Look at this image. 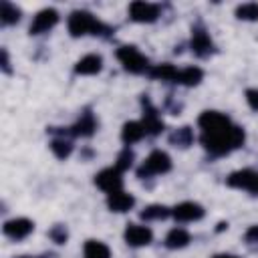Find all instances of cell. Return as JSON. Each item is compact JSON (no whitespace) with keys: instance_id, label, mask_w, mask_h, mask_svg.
Listing matches in <instances>:
<instances>
[{"instance_id":"obj_6","label":"cell","mask_w":258,"mask_h":258,"mask_svg":"<svg viewBox=\"0 0 258 258\" xmlns=\"http://www.w3.org/2000/svg\"><path fill=\"white\" fill-rule=\"evenodd\" d=\"M95 183H97V187H101L103 191L115 194V191H121L123 177H121V171H119V169L107 167V169H103V171H99V173L95 175Z\"/></svg>"},{"instance_id":"obj_9","label":"cell","mask_w":258,"mask_h":258,"mask_svg":"<svg viewBox=\"0 0 258 258\" xmlns=\"http://www.w3.org/2000/svg\"><path fill=\"white\" fill-rule=\"evenodd\" d=\"M129 14H131V20H135V22H153L159 16V8L155 4L139 0L129 6Z\"/></svg>"},{"instance_id":"obj_21","label":"cell","mask_w":258,"mask_h":258,"mask_svg":"<svg viewBox=\"0 0 258 258\" xmlns=\"http://www.w3.org/2000/svg\"><path fill=\"white\" fill-rule=\"evenodd\" d=\"M187 244H189V234H187L183 228H173V230L167 234V238H165V246L171 248V250L183 248V246H187Z\"/></svg>"},{"instance_id":"obj_18","label":"cell","mask_w":258,"mask_h":258,"mask_svg":"<svg viewBox=\"0 0 258 258\" xmlns=\"http://www.w3.org/2000/svg\"><path fill=\"white\" fill-rule=\"evenodd\" d=\"M83 258H111V250L107 244H103L99 240H87Z\"/></svg>"},{"instance_id":"obj_13","label":"cell","mask_w":258,"mask_h":258,"mask_svg":"<svg viewBox=\"0 0 258 258\" xmlns=\"http://www.w3.org/2000/svg\"><path fill=\"white\" fill-rule=\"evenodd\" d=\"M143 109H145V113H143V127H145V131L147 133H151V135H157V133H161L163 131V121L157 117V111L151 107V103H149V99L147 97H143Z\"/></svg>"},{"instance_id":"obj_26","label":"cell","mask_w":258,"mask_h":258,"mask_svg":"<svg viewBox=\"0 0 258 258\" xmlns=\"http://www.w3.org/2000/svg\"><path fill=\"white\" fill-rule=\"evenodd\" d=\"M236 16L240 20H258V4H254V2L240 4L236 8Z\"/></svg>"},{"instance_id":"obj_28","label":"cell","mask_w":258,"mask_h":258,"mask_svg":"<svg viewBox=\"0 0 258 258\" xmlns=\"http://www.w3.org/2000/svg\"><path fill=\"white\" fill-rule=\"evenodd\" d=\"M48 236H50L52 242H56V244H64L67 238H69V232H67V228H64L62 224H56V226L48 232Z\"/></svg>"},{"instance_id":"obj_7","label":"cell","mask_w":258,"mask_h":258,"mask_svg":"<svg viewBox=\"0 0 258 258\" xmlns=\"http://www.w3.org/2000/svg\"><path fill=\"white\" fill-rule=\"evenodd\" d=\"M4 234L12 240H24L32 230H34V224L28 220V218H14V220H8L4 222L2 226Z\"/></svg>"},{"instance_id":"obj_23","label":"cell","mask_w":258,"mask_h":258,"mask_svg":"<svg viewBox=\"0 0 258 258\" xmlns=\"http://www.w3.org/2000/svg\"><path fill=\"white\" fill-rule=\"evenodd\" d=\"M169 214H171L169 208H165V206H161V204H153V206H147L139 216H141V220H163V218H167Z\"/></svg>"},{"instance_id":"obj_14","label":"cell","mask_w":258,"mask_h":258,"mask_svg":"<svg viewBox=\"0 0 258 258\" xmlns=\"http://www.w3.org/2000/svg\"><path fill=\"white\" fill-rule=\"evenodd\" d=\"M135 204V198L127 191H115V194H109L107 198V206L111 212H127L131 210Z\"/></svg>"},{"instance_id":"obj_1","label":"cell","mask_w":258,"mask_h":258,"mask_svg":"<svg viewBox=\"0 0 258 258\" xmlns=\"http://www.w3.org/2000/svg\"><path fill=\"white\" fill-rule=\"evenodd\" d=\"M202 127V143L214 155L230 153L244 143V129L234 125L224 113L204 111L198 119Z\"/></svg>"},{"instance_id":"obj_24","label":"cell","mask_w":258,"mask_h":258,"mask_svg":"<svg viewBox=\"0 0 258 258\" xmlns=\"http://www.w3.org/2000/svg\"><path fill=\"white\" fill-rule=\"evenodd\" d=\"M50 149H52V153H54L58 159H64V157L71 155V151H73V143H71L69 139H64V137H60V139H52V141H50Z\"/></svg>"},{"instance_id":"obj_30","label":"cell","mask_w":258,"mask_h":258,"mask_svg":"<svg viewBox=\"0 0 258 258\" xmlns=\"http://www.w3.org/2000/svg\"><path fill=\"white\" fill-rule=\"evenodd\" d=\"M246 242L248 244H258V226H252V228H248V232H246Z\"/></svg>"},{"instance_id":"obj_16","label":"cell","mask_w":258,"mask_h":258,"mask_svg":"<svg viewBox=\"0 0 258 258\" xmlns=\"http://www.w3.org/2000/svg\"><path fill=\"white\" fill-rule=\"evenodd\" d=\"M95 129H97V121H95L93 113L85 111V113L81 115V119L71 127V133L77 135V137H89V135L95 133Z\"/></svg>"},{"instance_id":"obj_11","label":"cell","mask_w":258,"mask_h":258,"mask_svg":"<svg viewBox=\"0 0 258 258\" xmlns=\"http://www.w3.org/2000/svg\"><path fill=\"white\" fill-rule=\"evenodd\" d=\"M171 216L179 222H194V220L204 218V208L196 202H183L171 210Z\"/></svg>"},{"instance_id":"obj_29","label":"cell","mask_w":258,"mask_h":258,"mask_svg":"<svg viewBox=\"0 0 258 258\" xmlns=\"http://www.w3.org/2000/svg\"><path fill=\"white\" fill-rule=\"evenodd\" d=\"M246 101L254 111H258V89H248L246 91Z\"/></svg>"},{"instance_id":"obj_33","label":"cell","mask_w":258,"mask_h":258,"mask_svg":"<svg viewBox=\"0 0 258 258\" xmlns=\"http://www.w3.org/2000/svg\"><path fill=\"white\" fill-rule=\"evenodd\" d=\"M18 258H32V256H18Z\"/></svg>"},{"instance_id":"obj_17","label":"cell","mask_w":258,"mask_h":258,"mask_svg":"<svg viewBox=\"0 0 258 258\" xmlns=\"http://www.w3.org/2000/svg\"><path fill=\"white\" fill-rule=\"evenodd\" d=\"M145 133H147V131H145L143 123H139V121H129V123H125V125H123L121 139H123V143H125V145H131V143L139 141Z\"/></svg>"},{"instance_id":"obj_25","label":"cell","mask_w":258,"mask_h":258,"mask_svg":"<svg viewBox=\"0 0 258 258\" xmlns=\"http://www.w3.org/2000/svg\"><path fill=\"white\" fill-rule=\"evenodd\" d=\"M4 24H14L20 20V8H16L10 2H2V14H0Z\"/></svg>"},{"instance_id":"obj_27","label":"cell","mask_w":258,"mask_h":258,"mask_svg":"<svg viewBox=\"0 0 258 258\" xmlns=\"http://www.w3.org/2000/svg\"><path fill=\"white\" fill-rule=\"evenodd\" d=\"M133 159H135V155H133V151L129 149V147H125L119 155H117V163H115V169H119V171H125V169H129L131 165H133Z\"/></svg>"},{"instance_id":"obj_22","label":"cell","mask_w":258,"mask_h":258,"mask_svg":"<svg viewBox=\"0 0 258 258\" xmlns=\"http://www.w3.org/2000/svg\"><path fill=\"white\" fill-rule=\"evenodd\" d=\"M202 77H204L202 69H198V67H187V69L179 71L177 83H181V85H185V87H194V85H198V83L202 81Z\"/></svg>"},{"instance_id":"obj_19","label":"cell","mask_w":258,"mask_h":258,"mask_svg":"<svg viewBox=\"0 0 258 258\" xmlns=\"http://www.w3.org/2000/svg\"><path fill=\"white\" fill-rule=\"evenodd\" d=\"M149 75L153 79H159V81H175L177 83V77H179V71L169 64V62H163V64H155L153 69H149Z\"/></svg>"},{"instance_id":"obj_31","label":"cell","mask_w":258,"mask_h":258,"mask_svg":"<svg viewBox=\"0 0 258 258\" xmlns=\"http://www.w3.org/2000/svg\"><path fill=\"white\" fill-rule=\"evenodd\" d=\"M2 69L4 73H10V60H8V52L2 48Z\"/></svg>"},{"instance_id":"obj_4","label":"cell","mask_w":258,"mask_h":258,"mask_svg":"<svg viewBox=\"0 0 258 258\" xmlns=\"http://www.w3.org/2000/svg\"><path fill=\"white\" fill-rule=\"evenodd\" d=\"M171 169V159L165 151H153L145 161L143 165L137 169V175L139 177H149V175H155V173H165Z\"/></svg>"},{"instance_id":"obj_15","label":"cell","mask_w":258,"mask_h":258,"mask_svg":"<svg viewBox=\"0 0 258 258\" xmlns=\"http://www.w3.org/2000/svg\"><path fill=\"white\" fill-rule=\"evenodd\" d=\"M103 69V58L99 54H87L75 64L77 75H97Z\"/></svg>"},{"instance_id":"obj_8","label":"cell","mask_w":258,"mask_h":258,"mask_svg":"<svg viewBox=\"0 0 258 258\" xmlns=\"http://www.w3.org/2000/svg\"><path fill=\"white\" fill-rule=\"evenodd\" d=\"M56 22H58V12H56L54 8H44V10H40V12L34 16V20H32V24H30V34L48 32Z\"/></svg>"},{"instance_id":"obj_12","label":"cell","mask_w":258,"mask_h":258,"mask_svg":"<svg viewBox=\"0 0 258 258\" xmlns=\"http://www.w3.org/2000/svg\"><path fill=\"white\" fill-rule=\"evenodd\" d=\"M191 50L198 56H210L214 52V42H212L210 34L204 28H194V34H191Z\"/></svg>"},{"instance_id":"obj_2","label":"cell","mask_w":258,"mask_h":258,"mask_svg":"<svg viewBox=\"0 0 258 258\" xmlns=\"http://www.w3.org/2000/svg\"><path fill=\"white\" fill-rule=\"evenodd\" d=\"M101 30H107L91 12L87 10H75L69 18V32L73 36H85V34H101Z\"/></svg>"},{"instance_id":"obj_3","label":"cell","mask_w":258,"mask_h":258,"mask_svg":"<svg viewBox=\"0 0 258 258\" xmlns=\"http://www.w3.org/2000/svg\"><path fill=\"white\" fill-rule=\"evenodd\" d=\"M117 58L121 60V64L125 67V71L135 73V75L145 73V71L149 69L147 58H145L135 46H119V50H117Z\"/></svg>"},{"instance_id":"obj_20","label":"cell","mask_w":258,"mask_h":258,"mask_svg":"<svg viewBox=\"0 0 258 258\" xmlns=\"http://www.w3.org/2000/svg\"><path fill=\"white\" fill-rule=\"evenodd\" d=\"M169 143L175 145V147H181V149L189 147L194 143V131H191V127H179V129H175L169 135Z\"/></svg>"},{"instance_id":"obj_5","label":"cell","mask_w":258,"mask_h":258,"mask_svg":"<svg viewBox=\"0 0 258 258\" xmlns=\"http://www.w3.org/2000/svg\"><path fill=\"white\" fill-rule=\"evenodd\" d=\"M226 183L230 187H242V189H248L252 194H258V171H252V169L234 171L228 175Z\"/></svg>"},{"instance_id":"obj_32","label":"cell","mask_w":258,"mask_h":258,"mask_svg":"<svg viewBox=\"0 0 258 258\" xmlns=\"http://www.w3.org/2000/svg\"><path fill=\"white\" fill-rule=\"evenodd\" d=\"M212 258H238V256H234V254H216Z\"/></svg>"},{"instance_id":"obj_10","label":"cell","mask_w":258,"mask_h":258,"mask_svg":"<svg viewBox=\"0 0 258 258\" xmlns=\"http://www.w3.org/2000/svg\"><path fill=\"white\" fill-rule=\"evenodd\" d=\"M151 240H153V232L147 226L129 224L125 228V242L129 246H147Z\"/></svg>"}]
</instances>
